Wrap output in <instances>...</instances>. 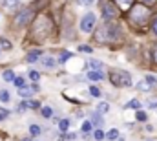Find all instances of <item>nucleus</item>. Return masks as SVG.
<instances>
[{
    "mask_svg": "<svg viewBox=\"0 0 157 141\" xmlns=\"http://www.w3.org/2000/svg\"><path fill=\"white\" fill-rule=\"evenodd\" d=\"M90 94H91L93 97H101V90H99L97 86H91V88H90Z\"/></svg>",
    "mask_w": 157,
    "mask_h": 141,
    "instance_id": "obj_20",
    "label": "nucleus"
},
{
    "mask_svg": "<svg viewBox=\"0 0 157 141\" xmlns=\"http://www.w3.org/2000/svg\"><path fill=\"white\" fill-rule=\"evenodd\" d=\"M2 77H4V81H7V83H13V81H15V73H13V70H6L4 73H2Z\"/></svg>",
    "mask_w": 157,
    "mask_h": 141,
    "instance_id": "obj_9",
    "label": "nucleus"
},
{
    "mask_svg": "<svg viewBox=\"0 0 157 141\" xmlns=\"http://www.w3.org/2000/svg\"><path fill=\"white\" fill-rule=\"evenodd\" d=\"M137 119H139V121H146V112L137 110Z\"/></svg>",
    "mask_w": 157,
    "mask_h": 141,
    "instance_id": "obj_26",
    "label": "nucleus"
},
{
    "mask_svg": "<svg viewBox=\"0 0 157 141\" xmlns=\"http://www.w3.org/2000/svg\"><path fill=\"white\" fill-rule=\"evenodd\" d=\"M0 53H2V50H0Z\"/></svg>",
    "mask_w": 157,
    "mask_h": 141,
    "instance_id": "obj_41",
    "label": "nucleus"
},
{
    "mask_svg": "<svg viewBox=\"0 0 157 141\" xmlns=\"http://www.w3.org/2000/svg\"><path fill=\"white\" fill-rule=\"evenodd\" d=\"M33 9H24V11H20L17 17H15V24L17 26H26L28 22H31V18H33Z\"/></svg>",
    "mask_w": 157,
    "mask_h": 141,
    "instance_id": "obj_4",
    "label": "nucleus"
},
{
    "mask_svg": "<svg viewBox=\"0 0 157 141\" xmlns=\"http://www.w3.org/2000/svg\"><path fill=\"white\" fill-rule=\"evenodd\" d=\"M88 66H90L93 71H102V62H99V61H90Z\"/></svg>",
    "mask_w": 157,
    "mask_h": 141,
    "instance_id": "obj_10",
    "label": "nucleus"
},
{
    "mask_svg": "<svg viewBox=\"0 0 157 141\" xmlns=\"http://www.w3.org/2000/svg\"><path fill=\"white\" fill-rule=\"evenodd\" d=\"M28 106L29 108H39V103L37 101H28Z\"/></svg>",
    "mask_w": 157,
    "mask_h": 141,
    "instance_id": "obj_34",
    "label": "nucleus"
},
{
    "mask_svg": "<svg viewBox=\"0 0 157 141\" xmlns=\"http://www.w3.org/2000/svg\"><path fill=\"white\" fill-rule=\"evenodd\" d=\"M78 51H82V53H91L93 50H91L90 46H78Z\"/></svg>",
    "mask_w": 157,
    "mask_h": 141,
    "instance_id": "obj_28",
    "label": "nucleus"
},
{
    "mask_svg": "<svg viewBox=\"0 0 157 141\" xmlns=\"http://www.w3.org/2000/svg\"><path fill=\"white\" fill-rule=\"evenodd\" d=\"M128 108H141V103L133 99V101H130V103H128Z\"/></svg>",
    "mask_w": 157,
    "mask_h": 141,
    "instance_id": "obj_29",
    "label": "nucleus"
},
{
    "mask_svg": "<svg viewBox=\"0 0 157 141\" xmlns=\"http://www.w3.org/2000/svg\"><path fill=\"white\" fill-rule=\"evenodd\" d=\"M59 128H60L62 132H66V130L70 128V121H68V119H62V121L59 123Z\"/></svg>",
    "mask_w": 157,
    "mask_h": 141,
    "instance_id": "obj_16",
    "label": "nucleus"
},
{
    "mask_svg": "<svg viewBox=\"0 0 157 141\" xmlns=\"http://www.w3.org/2000/svg\"><path fill=\"white\" fill-rule=\"evenodd\" d=\"M102 15H104L108 20H112V18H115L119 15V11L112 6V4H104V6H102Z\"/></svg>",
    "mask_w": 157,
    "mask_h": 141,
    "instance_id": "obj_5",
    "label": "nucleus"
},
{
    "mask_svg": "<svg viewBox=\"0 0 157 141\" xmlns=\"http://www.w3.org/2000/svg\"><path fill=\"white\" fill-rule=\"evenodd\" d=\"M42 115H44V117H51V115H53V110H51L49 106H44V108H42Z\"/></svg>",
    "mask_w": 157,
    "mask_h": 141,
    "instance_id": "obj_19",
    "label": "nucleus"
},
{
    "mask_svg": "<svg viewBox=\"0 0 157 141\" xmlns=\"http://www.w3.org/2000/svg\"><path fill=\"white\" fill-rule=\"evenodd\" d=\"M20 95L24 97V99H28V97H31V90L28 88V90H24V88H20Z\"/></svg>",
    "mask_w": 157,
    "mask_h": 141,
    "instance_id": "obj_22",
    "label": "nucleus"
},
{
    "mask_svg": "<svg viewBox=\"0 0 157 141\" xmlns=\"http://www.w3.org/2000/svg\"><path fill=\"white\" fill-rule=\"evenodd\" d=\"M24 141H29V139H24Z\"/></svg>",
    "mask_w": 157,
    "mask_h": 141,
    "instance_id": "obj_40",
    "label": "nucleus"
},
{
    "mask_svg": "<svg viewBox=\"0 0 157 141\" xmlns=\"http://www.w3.org/2000/svg\"><path fill=\"white\" fill-rule=\"evenodd\" d=\"M106 138H108V139H112V141H115V138H119V130H117V128H112V130L106 134Z\"/></svg>",
    "mask_w": 157,
    "mask_h": 141,
    "instance_id": "obj_14",
    "label": "nucleus"
},
{
    "mask_svg": "<svg viewBox=\"0 0 157 141\" xmlns=\"http://www.w3.org/2000/svg\"><path fill=\"white\" fill-rule=\"evenodd\" d=\"M148 17H150V9L146 6H133L132 11H130V18L135 24H144Z\"/></svg>",
    "mask_w": 157,
    "mask_h": 141,
    "instance_id": "obj_2",
    "label": "nucleus"
},
{
    "mask_svg": "<svg viewBox=\"0 0 157 141\" xmlns=\"http://www.w3.org/2000/svg\"><path fill=\"white\" fill-rule=\"evenodd\" d=\"M9 99H11L9 92H7V90H0V101H2V103H9Z\"/></svg>",
    "mask_w": 157,
    "mask_h": 141,
    "instance_id": "obj_12",
    "label": "nucleus"
},
{
    "mask_svg": "<svg viewBox=\"0 0 157 141\" xmlns=\"http://www.w3.org/2000/svg\"><path fill=\"white\" fill-rule=\"evenodd\" d=\"M144 81H146V83H148L150 86H154V84L157 83V79L154 77V75H146V79H144Z\"/></svg>",
    "mask_w": 157,
    "mask_h": 141,
    "instance_id": "obj_25",
    "label": "nucleus"
},
{
    "mask_svg": "<svg viewBox=\"0 0 157 141\" xmlns=\"http://www.w3.org/2000/svg\"><path fill=\"white\" fill-rule=\"evenodd\" d=\"M4 117H6V115H4V114H0V121H2V119H4Z\"/></svg>",
    "mask_w": 157,
    "mask_h": 141,
    "instance_id": "obj_36",
    "label": "nucleus"
},
{
    "mask_svg": "<svg viewBox=\"0 0 157 141\" xmlns=\"http://www.w3.org/2000/svg\"><path fill=\"white\" fill-rule=\"evenodd\" d=\"M102 77H104V73H102V71H90V73H88V79H90V81H93V83L102 81Z\"/></svg>",
    "mask_w": 157,
    "mask_h": 141,
    "instance_id": "obj_7",
    "label": "nucleus"
},
{
    "mask_svg": "<svg viewBox=\"0 0 157 141\" xmlns=\"http://www.w3.org/2000/svg\"><path fill=\"white\" fill-rule=\"evenodd\" d=\"M152 30H154V33L157 35V18L154 20V22H152Z\"/></svg>",
    "mask_w": 157,
    "mask_h": 141,
    "instance_id": "obj_35",
    "label": "nucleus"
},
{
    "mask_svg": "<svg viewBox=\"0 0 157 141\" xmlns=\"http://www.w3.org/2000/svg\"><path fill=\"white\" fill-rule=\"evenodd\" d=\"M40 62H42V66H44V68H48V70L55 68V64H57L53 57H42V59H40Z\"/></svg>",
    "mask_w": 157,
    "mask_h": 141,
    "instance_id": "obj_6",
    "label": "nucleus"
},
{
    "mask_svg": "<svg viewBox=\"0 0 157 141\" xmlns=\"http://www.w3.org/2000/svg\"><path fill=\"white\" fill-rule=\"evenodd\" d=\"M93 28H95V15L93 13H86L82 17V20H80V31L90 33Z\"/></svg>",
    "mask_w": 157,
    "mask_h": 141,
    "instance_id": "obj_3",
    "label": "nucleus"
},
{
    "mask_svg": "<svg viewBox=\"0 0 157 141\" xmlns=\"http://www.w3.org/2000/svg\"><path fill=\"white\" fill-rule=\"evenodd\" d=\"M91 119H93V123H95V125H102V117H101V114H93V117H91Z\"/></svg>",
    "mask_w": 157,
    "mask_h": 141,
    "instance_id": "obj_23",
    "label": "nucleus"
},
{
    "mask_svg": "<svg viewBox=\"0 0 157 141\" xmlns=\"http://www.w3.org/2000/svg\"><path fill=\"white\" fill-rule=\"evenodd\" d=\"M40 55H42V51H39V50H35V51H31V53L28 55V62H35L37 59H40Z\"/></svg>",
    "mask_w": 157,
    "mask_h": 141,
    "instance_id": "obj_8",
    "label": "nucleus"
},
{
    "mask_svg": "<svg viewBox=\"0 0 157 141\" xmlns=\"http://www.w3.org/2000/svg\"><path fill=\"white\" fill-rule=\"evenodd\" d=\"M29 132H31L33 136H39V134H40V127H37V125H31V127H29Z\"/></svg>",
    "mask_w": 157,
    "mask_h": 141,
    "instance_id": "obj_21",
    "label": "nucleus"
},
{
    "mask_svg": "<svg viewBox=\"0 0 157 141\" xmlns=\"http://www.w3.org/2000/svg\"><path fill=\"white\" fill-rule=\"evenodd\" d=\"M77 2L80 4V6H90V4H93L95 0H77Z\"/></svg>",
    "mask_w": 157,
    "mask_h": 141,
    "instance_id": "obj_32",
    "label": "nucleus"
},
{
    "mask_svg": "<svg viewBox=\"0 0 157 141\" xmlns=\"http://www.w3.org/2000/svg\"><path fill=\"white\" fill-rule=\"evenodd\" d=\"M18 2H20V0H4V7H7V9H15V7L18 6Z\"/></svg>",
    "mask_w": 157,
    "mask_h": 141,
    "instance_id": "obj_11",
    "label": "nucleus"
},
{
    "mask_svg": "<svg viewBox=\"0 0 157 141\" xmlns=\"http://www.w3.org/2000/svg\"><path fill=\"white\" fill-rule=\"evenodd\" d=\"M0 48L9 50V48H11V42H9V40H6V38H0Z\"/></svg>",
    "mask_w": 157,
    "mask_h": 141,
    "instance_id": "obj_24",
    "label": "nucleus"
},
{
    "mask_svg": "<svg viewBox=\"0 0 157 141\" xmlns=\"http://www.w3.org/2000/svg\"><path fill=\"white\" fill-rule=\"evenodd\" d=\"M152 59H154V62L157 64V46H154V50H152Z\"/></svg>",
    "mask_w": 157,
    "mask_h": 141,
    "instance_id": "obj_33",
    "label": "nucleus"
},
{
    "mask_svg": "<svg viewBox=\"0 0 157 141\" xmlns=\"http://www.w3.org/2000/svg\"><path fill=\"white\" fill-rule=\"evenodd\" d=\"M91 125H93L91 121H84V123H82V127H80V128H82V132H84V134H88V132H91V128H93Z\"/></svg>",
    "mask_w": 157,
    "mask_h": 141,
    "instance_id": "obj_13",
    "label": "nucleus"
},
{
    "mask_svg": "<svg viewBox=\"0 0 157 141\" xmlns=\"http://www.w3.org/2000/svg\"><path fill=\"white\" fill-rule=\"evenodd\" d=\"M29 79H33V81H39V79H40V75H39V71H35V70H31V71H29Z\"/></svg>",
    "mask_w": 157,
    "mask_h": 141,
    "instance_id": "obj_27",
    "label": "nucleus"
},
{
    "mask_svg": "<svg viewBox=\"0 0 157 141\" xmlns=\"http://www.w3.org/2000/svg\"><path fill=\"white\" fill-rule=\"evenodd\" d=\"M93 138H95V141H102L106 136H104L102 130H95V132H93Z\"/></svg>",
    "mask_w": 157,
    "mask_h": 141,
    "instance_id": "obj_18",
    "label": "nucleus"
},
{
    "mask_svg": "<svg viewBox=\"0 0 157 141\" xmlns=\"http://www.w3.org/2000/svg\"><path fill=\"white\" fill-rule=\"evenodd\" d=\"M110 83L113 86L124 88V86H132V77L130 73L124 70H112L110 71Z\"/></svg>",
    "mask_w": 157,
    "mask_h": 141,
    "instance_id": "obj_1",
    "label": "nucleus"
},
{
    "mask_svg": "<svg viewBox=\"0 0 157 141\" xmlns=\"http://www.w3.org/2000/svg\"><path fill=\"white\" fill-rule=\"evenodd\" d=\"M119 2H130V0H119Z\"/></svg>",
    "mask_w": 157,
    "mask_h": 141,
    "instance_id": "obj_38",
    "label": "nucleus"
},
{
    "mask_svg": "<svg viewBox=\"0 0 157 141\" xmlns=\"http://www.w3.org/2000/svg\"><path fill=\"white\" fill-rule=\"evenodd\" d=\"M97 110H99L101 114H106V112L110 110V105H108V103H99V106H97Z\"/></svg>",
    "mask_w": 157,
    "mask_h": 141,
    "instance_id": "obj_17",
    "label": "nucleus"
},
{
    "mask_svg": "<svg viewBox=\"0 0 157 141\" xmlns=\"http://www.w3.org/2000/svg\"><path fill=\"white\" fill-rule=\"evenodd\" d=\"M13 83H15V84L18 86V90L26 86V81H24V77H15V81H13Z\"/></svg>",
    "mask_w": 157,
    "mask_h": 141,
    "instance_id": "obj_15",
    "label": "nucleus"
},
{
    "mask_svg": "<svg viewBox=\"0 0 157 141\" xmlns=\"http://www.w3.org/2000/svg\"><path fill=\"white\" fill-rule=\"evenodd\" d=\"M117 141H124V138H119V139Z\"/></svg>",
    "mask_w": 157,
    "mask_h": 141,
    "instance_id": "obj_37",
    "label": "nucleus"
},
{
    "mask_svg": "<svg viewBox=\"0 0 157 141\" xmlns=\"http://www.w3.org/2000/svg\"><path fill=\"white\" fill-rule=\"evenodd\" d=\"M150 88H152V86H150L148 83H141V84H139V90H150Z\"/></svg>",
    "mask_w": 157,
    "mask_h": 141,
    "instance_id": "obj_31",
    "label": "nucleus"
},
{
    "mask_svg": "<svg viewBox=\"0 0 157 141\" xmlns=\"http://www.w3.org/2000/svg\"><path fill=\"white\" fill-rule=\"evenodd\" d=\"M144 2H154V0H144Z\"/></svg>",
    "mask_w": 157,
    "mask_h": 141,
    "instance_id": "obj_39",
    "label": "nucleus"
},
{
    "mask_svg": "<svg viewBox=\"0 0 157 141\" xmlns=\"http://www.w3.org/2000/svg\"><path fill=\"white\" fill-rule=\"evenodd\" d=\"M70 57H71V51H68V53H62V55H60V62H64V61H68Z\"/></svg>",
    "mask_w": 157,
    "mask_h": 141,
    "instance_id": "obj_30",
    "label": "nucleus"
}]
</instances>
